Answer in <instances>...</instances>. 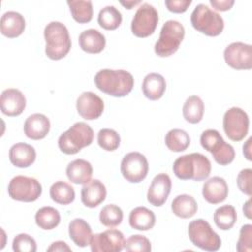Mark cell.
I'll return each instance as SVG.
<instances>
[{
	"label": "cell",
	"instance_id": "3",
	"mask_svg": "<svg viewBox=\"0 0 252 252\" xmlns=\"http://www.w3.org/2000/svg\"><path fill=\"white\" fill-rule=\"evenodd\" d=\"M45 54L51 60L64 58L71 49V37L67 27L58 21L48 23L43 31Z\"/></svg>",
	"mask_w": 252,
	"mask_h": 252
},
{
	"label": "cell",
	"instance_id": "24",
	"mask_svg": "<svg viewBox=\"0 0 252 252\" xmlns=\"http://www.w3.org/2000/svg\"><path fill=\"white\" fill-rule=\"evenodd\" d=\"M66 175L72 183L84 185L92 179L93 166L88 160L77 158L67 165Z\"/></svg>",
	"mask_w": 252,
	"mask_h": 252
},
{
	"label": "cell",
	"instance_id": "30",
	"mask_svg": "<svg viewBox=\"0 0 252 252\" xmlns=\"http://www.w3.org/2000/svg\"><path fill=\"white\" fill-rule=\"evenodd\" d=\"M51 199L60 205H69L75 200V190L73 186L65 181L54 182L49 189Z\"/></svg>",
	"mask_w": 252,
	"mask_h": 252
},
{
	"label": "cell",
	"instance_id": "42",
	"mask_svg": "<svg viewBox=\"0 0 252 252\" xmlns=\"http://www.w3.org/2000/svg\"><path fill=\"white\" fill-rule=\"evenodd\" d=\"M191 0H165L164 4L168 11L172 13H184L191 5Z\"/></svg>",
	"mask_w": 252,
	"mask_h": 252
},
{
	"label": "cell",
	"instance_id": "45",
	"mask_svg": "<svg viewBox=\"0 0 252 252\" xmlns=\"http://www.w3.org/2000/svg\"><path fill=\"white\" fill-rule=\"evenodd\" d=\"M251 142H252V138L250 137L245 144L243 145V155L245 156L246 159L248 160H252V155H251Z\"/></svg>",
	"mask_w": 252,
	"mask_h": 252
},
{
	"label": "cell",
	"instance_id": "13",
	"mask_svg": "<svg viewBox=\"0 0 252 252\" xmlns=\"http://www.w3.org/2000/svg\"><path fill=\"white\" fill-rule=\"evenodd\" d=\"M225 63L235 70H250L252 68V46L236 41L227 45L223 51Z\"/></svg>",
	"mask_w": 252,
	"mask_h": 252
},
{
	"label": "cell",
	"instance_id": "5",
	"mask_svg": "<svg viewBox=\"0 0 252 252\" xmlns=\"http://www.w3.org/2000/svg\"><path fill=\"white\" fill-rule=\"evenodd\" d=\"M185 35L183 25L176 20L166 21L160 30L159 37L155 44V52L159 57H168L175 53Z\"/></svg>",
	"mask_w": 252,
	"mask_h": 252
},
{
	"label": "cell",
	"instance_id": "20",
	"mask_svg": "<svg viewBox=\"0 0 252 252\" xmlns=\"http://www.w3.org/2000/svg\"><path fill=\"white\" fill-rule=\"evenodd\" d=\"M50 130V121L42 113L30 115L24 123V133L32 140H40L47 136Z\"/></svg>",
	"mask_w": 252,
	"mask_h": 252
},
{
	"label": "cell",
	"instance_id": "38",
	"mask_svg": "<svg viewBox=\"0 0 252 252\" xmlns=\"http://www.w3.org/2000/svg\"><path fill=\"white\" fill-rule=\"evenodd\" d=\"M124 249L130 252H150L152 250V245L146 236L134 234L125 240Z\"/></svg>",
	"mask_w": 252,
	"mask_h": 252
},
{
	"label": "cell",
	"instance_id": "25",
	"mask_svg": "<svg viewBox=\"0 0 252 252\" xmlns=\"http://www.w3.org/2000/svg\"><path fill=\"white\" fill-rule=\"evenodd\" d=\"M166 90V82L158 73H149L145 76L142 84L144 95L150 100L159 99Z\"/></svg>",
	"mask_w": 252,
	"mask_h": 252
},
{
	"label": "cell",
	"instance_id": "11",
	"mask_svg": "<svg viewBox=\"0 0 252 252\" xmlns=\"http://www.w3.org/2000/svg\"><path fill=\"white\" fill-rule=\"evenodd\" d=\"M223 131L234 142L244 139L249 130V117L240 107L233 106L225 111L222 119Z\"/></svg>",
	"mask_w": 252,
	"mask_h": 252
},
{
	"label": "cell",
	"instance_id": "35",
	"mask_svg": "<svg viewBox=\"0 0 252 252\" xmlns=\"http://www.w3.org/2000/svg\"><path fill=\"white\" fill-rule=\"evenodd\" d=\"M98 25L107 31L116 30L122 23V15L114 6H105L97 16Z\"/></svg>",
	"mask_w": 252,
	"mask_h": 252
},
{
	"label": "cell",
	"instance_id": "9",
	"mask_svg": "<svg viewBox=\"0 0 252 252\" xmlns=\"http://www.w3.org/2000/svg\"><path fill=\"white\" fill-rule=\"evenodd\" d=\"M42 193L40 182L33 178L25 175H17L11 179L8 184V194L16 201L20 202H34Z\"/></svg>",
	"mask_w": 252,
	"mask_h": 252
},
{
	"label": "cell",
	"instance_id": "28",
	"mask_svg": "<svg viewBox=\"0 0 252 252\" xmlns=\"http://www.w3.org/2000/svg\"><path fill=\"white\" fill-rule=\"evenodd\" d=\"M172 213L181 219L192 218L198 211V205L194 197L188 194L176 196L171 202Z\"/></svg>",
	"mask_w": 252,
	"mask_h": 252
},
{
	"label": "cell",
	"instance_id": "2",
	"mask_svg": "<svg viewBox=\"0 0 252 252\" xmlns=\"http://www.w3.org/2000/svg\"><path fill=\"white\" fill-rule=\"evenodd\" d=\"M172 170L175 176L181 180L202 181L210 176L212 164L203 154L192 153L177 158L173 162Z\"/></svg>",
	"mask_w": 252,
	"mask_h": 252
},
{
	"label": "cell",
	"instance_id": "26",
	"mask_svg": "<svg viewBox=\"0 0 252 252\" xmlns=\"http://www.w3.org/2000/svg\"><path fill=\"white\" fill-rule=\"evenodd\" d=\"M69 236L73 242L79 247H86L90 245L93 231L90 224L83 219L76 218L72 220L68 227Z\"/></svg>",
	"mask_w": 252,
	"mask_h": 252
},
{
	"label": "cell",
	"instance_id": "4",
	"mask_svg": "<svg viewBox=\"0 0 252 252\" xmlns=\"http://www.w3.org/2000/svg\"><path fill=\"white\" fill-rule=\"evenodd\" d=\"M94 130L85 122L74 123L58 138V147L66 155H75L94 141Z\"/></svg>",
	"mask_w": 252,
	"mask_h": 252
},
{
	"label": "cell",
	"instance_id": "17",
	"mask_svg": "<svg viewBox=\"0 0 252 252\" xmlns=\"http://www.w3.org/2000/svg\"><path fill=\"white\" fill-rule=\"evenodd\" d=\"M27 100L24 94L14 88H9L1 93L0 107L3 114L7 116H18L26 108Z\"/></svg>",
	"mask_w": 252,
	"mask_h": 252
},
{
	"label": "cell",
	"instance_id": "43",
	"mask_svg": "<svg viewBox=\"0 0 252 252\" xmlns=\"http://www.w3.org/2000/svg\"><path fill=\"white\" fill-rule=\"evenodd\" d=\"M210 4L217 11L224 12L232 8V6L234 5V1L233 0H210Z\"/></svg>",
	"mask_w": 252,
	"mask_h": 252
},
{
	"label": "cell",
	"instance_id": "29",
	"mask_svg": "<svg viewBox=\"0 0 252 252\" xmlns=\"http://www.w3.org/2000/svg\"><path fill=\"white\" fill-rule=\"evenodd\" d=\"M204 111V102L198 95H190L187 97L182 107V114L184 119L191 124L199 123L203 119Z\"/></svg>",
	"mask_w": 252,
	"mask_h": 252
},
{
	"label": "cell",
	"instance_id": "47",
	"mask_svg": "<svg viewBox=\"0 0 252 252\" xmlns=\"http://www.w3.org/2000/svg\"><path fill=\"white\" fill-rule=\"evenodd\" d=\"M243 214L249 220L251 219V199L247 200V202L243 205Z\"/></svg>",
	"mask_w": 252,
	"mask_h": 252
},
{
	"label": "cell",
	"instance_id": "32",
	"mask_svg": "<svg viewBox=\"0 0 252 252\" xmlns=\"http://www.w3.org/2000/svg\"><path fill=\"white\" fill-rule=\"evenodd\" d=\"M67 4L70 8L73 19L79 24L89 23L93 19V3L89 0H69Z\"/></svg>",
	"mask_w": 252,
	"mask_h": 252
},
{
	"label": "cell",
	"instance_id": "19",
	"mask_svg": "<svg viewBox=\"0 0 252 252\" xmlns=\"http://www.w3.org/2000/svg\"><path fill=\"white\" fill-rule=\"evenodd\" d=\"M106 198L105 185L98 179H91L81 190V201L88 208H95Z\"/></svg>",
	"mask_w": 252,
	"mask_h": 252
},
{
	"label": "cell",
	"instance_id": "8",
	"mask_svg": "<svg viewBox=\"0 0 252 252\" xmlns=\"http://www.w3.org/2000/svg\"><path fill=\"white\" fill-rule=\"evenodd\" d=\"M188 236L195 246L205 251H218L221 245V239L219 234L203 219L194 220L189 223Z\"/></svg>",
	"mask_w": 252,
	"mask_h": 252
},
{
	"label": "cell",
	"instance_id": "44",
	"mask_svg": "<svg viewBox=\"0 0 252 252\" xmlns=\"http://www.w3.org/2000/svg\"><path fill=\"white\" fill-rule=\"evenodd\" d=\"M72 249L68 246V244L65 241H55L50 244V246L47 248V251H71Z\"/></svg>",
	"mask_w": 252,
	"mask_h": 252
},
{
	"label": "cell",
	"instance_id": "27",
	"mask_svg": "<svg viewBox=\"0 0 252 252\" xmlns=\"http://www.w3.org/2000/svg\"><path fill=\"white\" fill-rule=\"evenodd\" d=\"M156 223V216L154 212L146 207H136L129 215V224L137 230H150Z\"/></svg>",
	"mask_w": 252,
	"mask_h": 252
},
{
	"label": "cell",
	"instance_id": "18",
	"mask_svg": "<svg viewBox=\"0 0 252 252\" xmlns=\"http://www.w3.org/2000/svg\"><path fill=\"white\" fill-rule=\"evenodd\" d=\"M204 199L213 205L223 202L228 195V185L226 181L220 176H214L205 181L202 189Z\"/></svg>",
	"mask_w": 252,
	"mask_h": 252
},
{
	"label": "cell",
	"instance_id": "46",
	"mask_svg": "<svg viewBox=\"0 0 252 252\" xmlns=\"http://www.w3.org/2000/svg\"><path fill=\"white\" fill-rule=\"evenodd\" d=\"M140 3H141L140 0H135V1H133V0H129V1H120V4H121L122 6H124V7H125L126 9H128V10L132 9L134 6H136V5L140 4Z\"/></svg>",
	"mask_w": 252,
	"mask_h": 252
},
{
	"label": "cell",
	"instance_id": "34",
	"mask_svg": "<svg viewBox=\"0 0 252 252\" xmlns=\"http://www.w3.org/2000/svg\"><path fill=\"white\" fill-rule=\"evenodd\" d=\"M236 210L231 205L220 206L214 213V221L221 230H228L232 228L236 222Z\"/></svg>",
	"mask_w": 252,
	"mask_h": 252
},
{
	"label": "cell",
	"instance_id": "6",
	"mask_svg": "<svg viewBox=\"0 0 252 252\" xmlns=\"http://www.w3.org/2000/svg\"><path fill=\"white\" fill-rule=\"evenodd\" d=\"M201 146L212 154L215 161L220 165L231 163L235 158L233 147L226 143L219 131L215 129L205 130L200 137Z\"/></svg>",
	"mask_w": 252,
	"mask_h": 252
},
{
	"label": "cell",
	"instance_id": "31",
	"mask_svg": "<svg viewBox=\"0 0 252 252\" xmlns=\"http://www.w3.org/2000/svg\"><path fill=\"white\" fill-rule=\"evenodd\" d=\"M34 219L37 226L44 230H51L55 228L61 220L58 210L50 206L40 208L35 213Z\"/></svg>",
	"mask_w": 252,
	"mask_h": 252
},
{
	"label": "cell",
	"instance_id": "39",
	"mask_svg": "<svg viewBox=\"0 0 252 252\" xmlns=\"http://www.w3.org/2000/svg\"><path fill=\"white\" fill-rule=\"evenodd\" d=\"M12 248L16 252H35L36 242L27 233H20L13 239Z\"/></svg>",
	"mask_w": 252,
	"mask_h": 252
},
{
	"label": "cell",
	"instance_id": "10",
	"mask_svg": "<svg viewBox=\"0 0 252 252\" xmlns=\"http://www.w3.org/2000/svg\"><path fill=\"white\" fill-rule=\"evenodd\" d=\"M158 23V13L157 9L149 4L143 3L136 11L132 22L131 31L137 37H148L154 33Z\"/></svg>",
	"mask_w": 252,
	"mask_h": 252
},
{
	"label": "cell",
	"instance_id": "36",
	"mask_svg": "<svg viewBox=\"0 0 252 252\" xmlns=\"http://www.w3.org/2000/svg\"><path fill=\"white\" fill-rule=\"evenodd\" d=\"M123 212L120 207L109 204L104 206L99 213V221L107 227H115L122 222Z\"/></svg>",
	"mask_w": 252,
	"mask_h": 252
},
{
	"label": "cell",
	"instance_id": "12",
	"mask_svg": "<svg viewBox=\"0 0 252 252\" xmlns=\"http://www.w3.org/2000/svg\"><path fill=\"white\" fill-rule=\"evenodd\" d=\"M120 170L127 181L131 183H139L148 175L149 162L143 154L139 152H130L123 157Z\"/></svg>",
	"mask_w": 252,
	"mask_h": 252
},
{
	"label": "cell",
	"instance_id": "7",
	"mask_svg": "<svg viewBox=\"0 0 252 252\" xmlns=\"http://www.w3.org/2000/svg\"><path fill=\"white\" fill-rule=\"evenodd\" d=\"M192 27L208 36H217L224 28L222 17L205 4H198L191 14Z\"/></svg>",
	"mask_w": 252,
	"mask_h": 252
},
{
	"label": "cell",
	"instance_id": "1",
	"mask_svg": "<svg viewBox=\"0 0 252 252\" xmlns=\"http://www.w3.org/2000/svg\"><path fill=\"white\" fill-rule=\"evenodd\" d=\"M94 81L99 91L114 97L129 94L134 87V78L126 70L102 69L95 74Z\"/></svg>",
	"mask_w": 252,
	"mask_h": 252
},
{
	"label": "cell",
	"instance_id": "21",
	"mask_svg": "<svg viewBox=\"0 0 252 252\" xmlns=\"http://www.w3.org/2000/svg\"><path fill=\"white\" fill-rule=\"evenodd\" d=\"M35 158L34 148L27 143H16L9 150V159L16 167H29L34 162Z\"/></svg>",
	"mask_w": 252,
	"mask_h": 252
},
{
	"label": "cell",
	"instance_id": "23",
	"mask_svg": "<svg viewBox=\"0 0 252 252\" xmlns=\"http://www.w3.org/2000/svg\"><path fill=\"white\" fill-rule=\"evenodd\" d=\"M105 44V36L95 29L85 30L79 35V45L87 53H99L104 49Z\"/></svg>",
	"mask_w": 252,
	"mask_h": 252
},
{
	"label": "cell",
	"instance_id": "37",
	"mask_svg": "<svg viewBox=\"0 0 252 252\" xmlns=\"http://www.w3.org/2000/svg\"><path fill=\"white\" fill-rule=\"evenodd\" d=\"M97 143L102 150L113 152L120 146V136L113 129L103 128L97 133Z\"/></svg>",
	"mask_w": 252,
	"mask_h": 252
},
{
	"label": "cell",
	"instance_id": "14",
	"mask_svg": "<svg viewBox=\"0 0 252 252\" xmlns=\"http://www.w3.org/2000/svg\"><path fill=\"white\" fill-rule=\"evenodd\" d=\"M125 238L118 229H107L100 233L93 234L90 246L93 252H119L124 248Z\"/></svg>",
	"mask_w": 252,
	"mask_h": 252
},
{
	"label": "cell",
	"instance_id": "16",
	"mask_svg": "<svg viewBox=\"0 0 252 252\" xmlns=\"http://www.w3.org/2000/svg\"><path fill=\"white\" fill-rule=\"evenodd\" d=\"M171 190V179L166 173L156 175L148 189L147 200L155 207H161L167 200Z\"/></svg>",
	"mask_w": 252,
	"mask_h": 252
},
{
	"label": "cell",
	"instance_id": "40",
	"mask_svg": "<svg viewBox=\"0 0 252 252\" xmlns=\"http://www.w3.org/2000/svg\"><path fill=\"white\" fill-rule=\"evenodd\" d=\"M236 250L238 252L252 251V225L244 224L239 231V238L236 243Z\"/></svg>",
	"mask_w": 252,
	"mask_h": 252
},
{
	"label": "cell",
	"instance_id": "41",
	"mask_svg": "<svg viewBox=\"0 0 252 252\" xmlns=\"http://www.w3.org/2000/svg\"><path fill=\"white\" fill-rule=\"evenodd\" d=\"M238 189L247 196L252 195V169L251 168H244L240 170L236 178Z\"/></svg>",
	"mask_w": 252,
	"mask_h": 252
},
{
	"label": "cell",
	"instance_id": "22",
	"mask_svg": "<svg viewBox=\"0 0 252 252\" xmlns=\"http://www.w3.org/2000/svg\"><path fill=\"white\" fill-rule=\"evenodd\" d=\"M26 28V21L22 14L16 11H8L1 17V33L8 38L20 36Z\"/></svg>",
	"mask_w": 252,
	"mask_h": 252
},
{
	"label": "cell",
	"instance_id": "15",
	"mask_svg": "<svg viewBox=\"0 0 252 252\" xmlns=\"http://www.w3.org/2000/svg\"><path fill=\"white\" fill-rule=\"evenodd\" d=\"M76 108L82 118L94 120L97 119L102 114L104 102L96 94L93 92H83L77 98Z\"/></svg>",
	"mask_w": 252,
	"mask_h": 252
},
{
	"label": "cell",
	"instance_id": "33",
	"mask_svg": "<svg viewBox=\"0 0 252 252\" xmlns=\"http://www.w3.org/2000/svg\"><path fill=\"white\" fill-rule=\"evenodd\" d=\"M164 142L168 150L175 153L185 151L190 145L189 134L182 129H171L167 132L164 138Z\"/></svg>",
	"mask_w": 252,
	"mask_h": 252
}]
</instances>
